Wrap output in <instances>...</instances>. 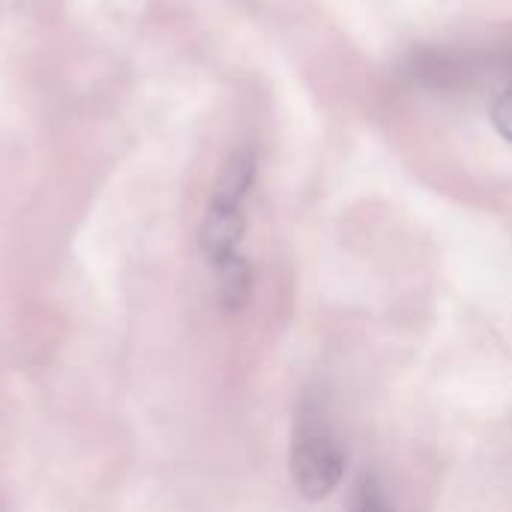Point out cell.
<instances>
[{"instance_id": "cell-1", "label": "cell", "mask_w": 512, "mask_h": 512, "mask_svg": "<svg viewBox=\"0 0 512 512\" xmlns=\"http://www.w3.org/2000/svg\"><path fill=\"white\" fill-rule=\"evenodd\" d=\"M291 483L300 498L306 501H324L330 498L342 477H345V447L336 435V426L327 414V405L306 393L297 405L294 432H291Z\"/></svg>"}, {"instance_id": "cell-2", "label": "cell", "mask_w": 512, "mask_h": 512, "mask_svg": "<svg viewBox=\"0 0 512 512\" xmlns=\"http://www.w3.org/2000/svg\"><path fill=\"white\" fill-rule=\"evenodd\" d=\"M255 153L252 150H237L225 159L201 231H198V246L201 255L207 258L210 267L225 264L228 258L240 255V240L246 234V198L255 186Z\"/></svg>"}, {"instance_id": "cell-3", "label": "cell", "mask_w": 512, "mask_h": 512, "mask_svg": "<svg viewBox=\"0 0 512 512\" xmlns=\"http://www.w3.org/2000/svg\"><path fill=\"white\" fill-rule=\"evenodd\" d=\"M216 270V303L222 315H237L252 294V267L243 255L228 258Z\"/></svg>"}, {"instance_id": "cell-4", "label": "cell", "mask_w": 512, "mask_h": 512, "mask_svg": "<svg viewBox=\"0 0 512 512\" xmlns=\"http://www.w3.org/2000/svg\"><path fill=\"white\" fill-rule=\"evenodd\" d=\"M351 512H396V507H393V501L387 498L381 480L372 477V474H366V477H360L357 486H354Z\"/></svg>"}, {"instance_id": "cell-5", "label": "cell", "mask_w": 512, "mask_h": 512, "mask_svg": "<svg viewBox=\"0 0 512 512\" xmlns=\"http://www.w3.org/2000/svg\"><path fill=\"white\" fill-rule=\"evenodd\" d=\"M510 90H501V96H498V102L492 105V123L498 126V132H501V138L507 141L510 138Z\"/></svg>"}]
</instances>
